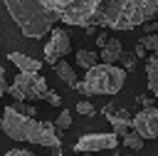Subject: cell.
Masks as SVG:
<instances>
[{
    "mask_svg": "<svg viewBox=\"0 0 158 156\" xmlns=\"http://www.w3.org/2000/svg\"><path fill=\"white\" fill-rule=\"evenodd\" d=\"M99 0H64V7L59 12V22L77 25V27H99Z\"/></svg>",
    "mask_w": 158,
    "mask_h": 156,
    "instance_id": "obj_5",
    "label": "cell"
},
{
    "mask_svg": "<svg viewBox=\"0 0 158 156\" xmlns=\"http://www.w3.org/2000/svg\"><path fill=\"white\" fill-rule=\"evenodd\" d=\"M30 156H40V154H30Z\"/></svg>",
    "mask_w": 158,
    "mask_h": 156,
    "instance_id": "obj_28",
    "label": "cell"
},
{
    "mask_svg": "<svg viewBox=\"0 0 158 156\" xmlns=\"http://www.w3.org/2000/svg\"><path fill=\"white\" fill-rule=\"evenodd\" d=\"M118 146V136L116 134H84L77 139V144L72 146L77 154H94V151H114Z\"/></svg>",
    "mask_w": 158,
    "mask_h": 156,
    "instance_id": "obj_7",
    "label": "cell"
},
{
    "mask_svg": "<svg viewBox=\"0 0 158 156\" xmlns=\"http://www.w3.org/2000/svg\"><path fill=\"white\" fill-rule=\"evenodd\" d=\"M158 15V0H109L99 7V27L133 30Z\"/></svg>",
    "mask_w": 158,
    "mask_h": 156,
    "instance_id": "obj_2",
    "label": "cell"
},
{
    "mask_svg": "<svg viewBox=\"0 0 158 156\" xmlns=\"http://www.w3.org/2000/svg\"><path fill=\"white\" fill-rule=\"evenodd\" d=\"M138 102H141V104H143V106H146V109H148V106H151V97H138Z\"/></svg>",
    "mask_w": 158,
    "mask_h": 156,
    "instance_id": "obj_26",
    "label": "cell"
},
{
    "mask_svg": "<svg viewBox=\"0 0 158 156\" xmlns=\"http://www.w3.org/2000/svg\"><path fill=\"white\" fill-rule=\"evenodd\" d=\"M121 47H123V45H121L118 40H111V37H109V42L101 47V64H116L118 54L123 52Z\"/></svg>",
    "mask_w": 158,
    "mask_h": 156,
    "instance_id": "obj_12",
    "label": "cell"
},
{
    "mask_svg": "<svg viewBox=\"0 0 158 156\" xmlns=\"http://www.w3.org/2000/svg\"><path fill=\"white\" fill-rule=\"evenodd\" d=\"M131 126H133V134H138L143 141L156 139L158 136V109L148 106V109L138 111L136 116H131Z\"/></svg>",
    "mask_w": 158,
    "mask_h": 156,
    "instance_id": "obj_8",
    "label": "cell"
},
{
    "mask_svg": "<svg viewBox=\"0 0 158 156\" xmlns=\"http://www.w3.org/2000/svg\"><path fill=\"white\" fill-rule=\"evenodd\" d=\"M5 7L17 22L20 32L35 40V37L47 35L52 25L59 22L64 0H7Z\"/></svg>",
    "mask_w": 158,
    "mask_h": 156,
    "instance_id": "obj_1",
    "label": "cell"
},
{
    "mask_svg": "<svg viewBox=\"0 0 158 156\" xmlns=\"http://www.w3.org/2000/svg\"><path fill=\"white\" fill-rule=\"evenodd\" d=\"M116 62H118V67H121L123 72H131V69H136V57H133V52H121Z\"/></svg>",
    "mask_w": 158,
    "mask_h": 156,
    "instance_id": "obj_16",
    "label": "cell"
},
{
    "mask_svg": "<svg viewBox=\"0 0 158 156\" xmlns=\"http://www.w3.org/2000/svg\"><path fill=\"white\" fill-rule=\"evenodd\" d=\"M106 42H109V37H106L104 32H101V35H96V47H99V50H101V47H104Z\"/></svg>",
    "mask_w": 158,
    "mask_h": 156,
    "instance_id": "obj_25",
    "label": "cell"
},
{
    "mask_svg": "<svg viewBox=\"0 0 158 156\" xmlns=\"http://www.w3.org/2000/svg\"><path fill=\"white\" fill-rule=\"evenodd\" d=\"M126 82V72L116 64H96L86 69V77L74 84L81 94H118Z\"/></svg>",
    "mask_w": 158,
    "mask_h": 156,
    "instance_id": "obj_3",
    "label": "cell"
},
{
    "mask_svg": "<svg viewBox=\"0 0 158 156\" xmlns=\"http://www.w3.org/2000/svg\"><path fill=\"white\" fill-rule=\"evenodd\" d=\"M12 109H15L17 114H22V116H27V119H35V111H37V106H32V104H27V102H20V104H12Z\"/></svg>",
    "mask_w": 158,
    "mask_h": 156,
    "instance_id": "obj_18",
    "label": "cell"
},
{
    "mask_svg": "<svg viewBox=\"0 0 158 156\" xmlns=\"http://www.w3.org/2000/svg\"><path fill=\"white\" fill-rule=\"evenodd\" d=\"M54 126H59V129L72 126V111H69V109H62L59 116H57V121H54Z\"/></svg>",
    "mask_w": 158,
    "mask_h": 156,
    "instance_id": "obj_20",
    "label": "cell"
},
{
    "mask_svg": "<svg viewBox=\"0 0 158 156\" xmlns=\"http://www.w3.org/2000/svg\"><path fill=\"white\" fill-rule=\"evenodd\" d=\"M146 77H148V89L158 97V57L156 54L146 59Z\"/></svg>",
    "mask_w": 158,
    "mask_h": 156,
    "instance_id": "obj_13",
    "label": "cell"
},
{
    "mask_svg": "<svg viewBox=\"0 0 158 156\" xmlns=\"http://www.w3.org/2000/svg\"><path fill=\"white\" fill-rule=\"evenodd\" d=\"M54 72H57V77H59L62 82H67V84L74 89V84H77V74H74V67H72L69 62L59 59V62L54 64Z\"/></svg>",
    "mask_w": 158,
    "mask_h": 156,
    "instance_id": "obj_14",
    "label": "cell"
},
{
    "mask_svg": "<svg viewBox=\"0 0 158 156\" xmlns=\"http://www.w3.org/2000/svg\"><path fill=\"white\" fill-rule=\"evenodd\" d=\"M5 89H7V77H5V69L0 67V97L5 94Z\"/></svg>",
    "mask_w": 158,
    "mask_h": 156,
    "instance_id": "obj_24",
    "label": "cell"
},
{
    "mask_svg": "<svg viewBox=\"0 0 158 156\" xmlns=\"http://www.w3.org/2000/svg\"><path fill=\"white\" fill-rule=\"evenodd\" d=\"M32 151H27V149H12V151H7V154H2V156H30Z\"/></svg>",
    "mask_w": 158,
    "mask_h": 156,
    "instance_id": "obj_23",
    "label": "cell"
},
{
    "mask_svg": "<svg viewBox=\"0 0 158 156\" xmlns=\"http://www.w3.org/2000/svg\"><path fill=\"white\" fill-rule=\"evenodd\" d=\"M7 59H10L20 72H27V74H40V69H42V62H37V59H32V57H27V54H22V52H10Z\"/></svg>",
    "mask_w": 158,
    "mask_h": 156,
    "instance_id": "obj_11",
    "label": "cell"
},
{
    "mask_svg": "<svg viewBox=\"0 0 158 156\" xmlns=\"http://www.w3.org/2000/svg\"><path fill=\"white\" fill-rule=\"evenodd\" d=\"M44 99H47L52 106H59V104H62V97H59L57 92H47V94H44Z\"/></svg>",
    "mask_w": 158,
    "mask_h": 156,
    "instance_id": "obj_22",
    "label": "cell"
},
{
    "mask_svg": "<svg viewBox=\"0 0 158 156\" xmlns=\"http://www.w3.org/2000/svg\"><path fill=\"white\" fill-rule=\"evenodd\" d=\"M0 156H2V154H0Z\"/></svg>",
    "mask_w": 158,
    "mask_h": 156,
    "instance_id": "obj_29",
    "label": "cell"
},
{
    "mask_svg": "<svg viewBox=\"0 0 158 156\" xmlns=\"http://www.w3.org/2000/svg\"><path fill=\"white\" fill-rule=\"evenodd\" d=\"M104 116H106L109 124L114 126L111 134H116V136L123 139V136L131 131V114H128L123 106H118V104H106V106H104Z\"/></svg>",
    "mask_w": 158,
    "mask_h": 156,
    "instance_id": "obj_10",
    "label": "cell"
},
{
    "mask_svg": "<svg viewBox=\"0 0 158 156\" xmlns=\"http://www.w3.org/2000/svg\"><path fill=\"white\" fill-rule=\"evenodd\" d=\"M74 156H91V154H74Z\"/></svg>",
    "mask_w": 158,
    "mask_h": 156,
    "instance_id": "obj_27",
    "label": "cell"
},
{
    "mask_svg": "<svg viewBox=\"0 0 158 156\" xmlns=\"http://www.w3.org/2000/svg\"><path fill=\"white\" fill-rule=\"evenodd\" d=\"M74 109H77V111H79V114H84V116H91V114H94V111H96V109H94V104H91V102H79V104H77V106H74Z\"/></svg>",
    "mask_w": 158,
    "mask_h": 156,
    "instance_id": "obj_21",
    "label": "cell"
},
{
    "mask_svg": "<svg viewBox=\"0 0 158 156\" xmlns=\"http://www.w3.org/2000/svg\"><path fill=\"white\" fill-rule=\"evenodd\" d=\"M99 64V54L94 50H77V67L81 69H91Z\"/></svg>",
    "mask_w": 158,
    "mask_h": 156,
    "instance_id": "obj_15",
    "label": "cell"
},
{
    "mask_svg": "<svg viewBox=\"0 0 158 156\" xmlns=\"http://www.w3.org/2000/svg\"><path fill=\"white\" fill-rule=\"evenodd\" d=\"M138 47H143V50H151L156 57H158V35H146L141 42H136Z\"/></svg>",
    "mask_w": 158,
    "mask_h": 156,
    "instance_id": "obj_17",
    "label": "cell"
},
{
    "mask_svg": "<svg viewBox=\"0 0 158 156\" xmlns=\"http://www.w3.org/2000/svg\"><path fill=\"white\" fill-rule=\"evenodd\" d=\"M69 32L67 30H52V37H49V42L44 45V62H49V64H57L59 59H64L67 54H69Z\"/></svg>",
    "mask_w": 158,
    "mask_h": 156,
    "instance_id": "obj_9",
    "label": "cell"
},
{
    "mask_svg": "<svg viewBox=\"0 0 158 156\" xmlns=\"http://www.w3.org/2000/svg\"><path fill=\"white\" fill-rule=\"evenodd\" d=\"M123 146H126V149H143V139H141L138 134L128 131V134L123 136Z\"/></svg>",
    "mask_w": 158,
    "mask_h": 156,
    "instance_id": "obj_19",
    "label": "cell"
},
{
    "mask_svg": "<svg viewBox=\"0 0 158 156\" xmlns=\"http://www.w3.org/2000/svg\"><path fill=\"white\" fill-rule=\"evenodd\" d=\"M5 92L15 99V104H20V102H25V99H44V94L49 92V87H47V79H44L42 74L17 72L15 82L7 84Z\"/></svg>",
    "mask_w": 158,
    "mask_h": 156,
    "instance_id": "obj_6",
    "label": "cell"
},
{
    "mask_svg": "<svg viewBox=\"0 0 158 156\" xmlns=\"http://www.w3.org/2000/svg\"><path fill=\"white\" fill-rule=\"evenodd\" d=\"M0 129L12 139V141H27V144H40V121L27 119L17 114L12 106H5Z\"/></svg>",
    "mask_w": 158,
    "mask_h": 156,
    "instance_id": "obj_4",
    "label": "cell"
}]
</instances>
